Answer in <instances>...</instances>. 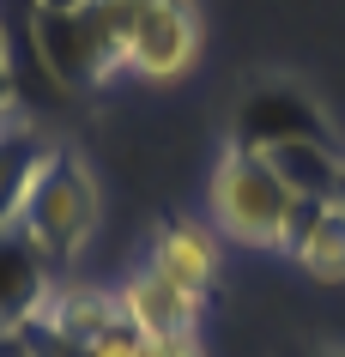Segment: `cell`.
I'll return each mask as SVG.
<instances>
[{
  "instance_id": "obj_2",
  "label": "cell",
  "mask_w": 345,
  "mask_h": 357,
  "mask_svg": "<svg viewBox=\"0 0 345 357\" xmlns=\"http://www.w3.org/2000/svg\"><path fill=\"white\" fill-rule=\"evenodd\" d=\"M97 225H103V188H97L91 164L73 146H49L37 176H31V194H24L13 230L49 261V273H67L91 248Z\"/></svg>"
},
{
  "instance_id": "obj_1",
  "label": "cell",
  "mask_w": 345,
  "mask_h": 357,
  "mask_svg": "<svg viewBox=\"0 0 345 357\" xmlns=\"http://www.w3.org/2000/svg\"><path fill=\"white\" fill-rule=\"evenodd\" d=\"M230 146L261 151L303 200H327L345 176V139L327 121V109L297 85V79H254L236 121H230Z\"/></svg>"
},
{
  "instance_id": "obj_9",
  "label": "cell",
  "mask_w": 345,
  "mask_h": 357,
  "mask_svg": "<svg viewBox=\"0 0 345 357\" xmlns=\"http://www.w3.org/2000/svg\"><path fill=\"white\" fill-rule=\"evenodd\" d=\"M285 261H297L315 284H345V206L327 200H303L297 225H291Z\"/></svg>"
},
{
  "instance_id": "obj_10",
  "label": "cell",
  "mask_w": 345,
  "mask_h": 357,
  "mask_svg": "<svg viewBox=\"0 0 345 357\" xmlns=\"http://www.w3.org/2000/svg\"><path fill=\"white\" fill-rule=\"evenodd\" d=\"M49 146H55V139H43L24 115L0 121V230L19 225V206H24V194H31V176H37V164H43Z\"/></svg>"
},
{
  "instance_id": "obj_12",
  "label": "cell",
  "mask_w": 345,
  "mask_h": 357,
  "mask_svg": "<svg viewBox=\"0 0 345 357\" xmlns=\"http://www.w3.org/2000/svg\"><path fill=\"white\" fill-rule=\"evenodd\" d=\"M146 357H206L200 333H176V339H146Z\"/></svg>"
},
{
  "instance_id": "obj_17",
  "label": "cell",
  "mask_w": 345,
  "mask_h": 357,
  "mask_svg": "<svg viewBox=\"0 0 345 357\" xmlns=\"http://www.w3.org/2000/svg\"><path fill=\"white\" fill-rule=\"evenodd\" d=\"M309 357H345V345H315Z\"/></svg>"
},
{
  "instance_id": "obj_18",
  "label": "cell",
  "mask_w": 345,
  "mask_h": 357,
  "mask_svg": "<svg viewBox=\"0 0 345 357\" xmlns=\"http://www.w3.org/2000/svg\"><path fill=\"white\" fill-rule=\"evenodd\" d=\"M333 200H339V206H345V176H339V188H333Z\"/></svg>"
},
{
  "instance_id": "obj_13",
  "label": "cell",
  "mask_w": 345,
  "mask_h": 357,
  "mask_svg": "<svg viewBox=\"0 0 345 357\" xmlns=\"http://www.w3.org/2000/svg\"><path fill=\"white\" fill-rule=\"evenodd\" d=\"M13 115H19V79L0 73V121H13Z\"/></svg>"
},
{
  "instance_id": "obj_4",
  "label": "cell",
  "mask_w": 345,
  "mask_h": 357,
  "mask_svg": "<svg viewBox=\"0 0 345 357\" xmlns=\"http://www.w3.org/2000/svg\"><path fill=\"white\" fill-rule=\"evenodd\" d=\"M200 13L194 0H146L134 19V37H128V73L152 79V85H170L200 61Z\"/></svg>"
},
{
  "instance_id": "obj_16",
  "label": "cell",
  "mask_w": 345,
  "mask_h": 357,
  "mask_svg": "<svg viewBox=\"0 0 345 357\" xmlns=\"http://www.w3.org/2000/svg\"><path fill=\"white\" fill-rule=\"evenodd\" d=\"M0 357H24V333H13V339H0Z\"/></svg>"
},
{
  "instance_id": "obj_8",
  "label": "cell",
  "mask_w": 345,
  "mask_h": 357,
  "mask_svg": "<svg viewBox=\"0 0 345 357\" xmlns=\"http://www.w3.org/2000/svg\"><path fill=\"white\" fill-rule=\"evenodd\" d=\"M55 284H61V273H49V261L24 243L19 230H0V339L24 333L43 315V303H49Z\"/></svg>"
},
{
  "instance_id": "obj_14",
  "label": "cell",
  "mask_w": 345,
  "mask_h": 357,
  "mask_svg": "<svg viewBox=\"0 0 345 357\" xmlns=\"http://www.w3.org/2000/svg\"><path fill=\"white\" fill-rule=\"evenodd\" d=\"M79 6H91V0H24V13H79Z\"/></svg>"
},
{
  "instance_id": "obj_3",
  "label": "cell",
  "mask_w": 345,
  "mask_h": 357,
  "mask_svg": "<svg viewBox=\"0 0 345 357\" xmlns=\"http://www.w3.org/2000/svg\"><path fill=\"white\" fill-rule=\"evenodd\" d=\"M206 212H212L218 236H230V243H243V248L285 255L291 225L303 212V194L291 188L261 151H243V146L224 139L218 164H212V182H206Z\"/></svg>"
},
{
  "instance_id": "obj_15",
  "label": "cell",
  "mask_w": 345,
  "mask_h": 357,
  "mask_svg": "<svg viewBox=\"0 0 345 357\" xmlns=\"http://www.w3.org/2000/svg\"><path fill=\"white\" fill-rule=\"evenodd\" d=\"M0 73H13V37H6V19H0Z\"/></svg>"
},
{
  "instance_id": "obj_5",
  "label": "cell",
  "mask_w": 345,
  "mask_h": 357,
  "mask_svg": "<svg viewBox=\"0 0 345 357\" xmlns=\"http://www.w3.org/2000/svg\"><path fill=\"white\" fill-rule=\"evenodd\" d=\"M218 230L194 225V218H164L152 230V243H146V266H152L158 279H170L176 291H188V297L206 303L218 291Z\"/></svg>"
},
{
  "instance_id": "obj_6",
  "label": "cell",
  "mask_w": 345,
  "mask_h": 357,
  "mask_svg": "<svg viewBox=\"0 0 345 357\" xmlns=\"http://www.w3.org/2000/svg\"><path fill=\"white\" fill-rule=\"evenodd\" d=\"M115 303H121V321L134 327L139 339H176V333H200V309L206 303L176 291L170 279H158L152 266L139 261L128 279L115 284Z\"/></svg>"
},
{
  "instance_id": "obj_7",
  "label": "cell",
  "mask_w": 345,
  "mask_h": 357,
  "mask_svg": "<svg viewBox=\"0 0 345 357\" xmlns=\"http://www.w3.org/2000/svg\"><path fill=\"white\" fill-rule=\"evenodd\" d=\"M115 327H121L115 291H103V284H67V279L49 291L43 315L31 321V333L55 339V345H67V351H85V345H97V339L115 333Z\"/></svg>"
},
{
  "instance_id": "obj_11",
  "label": "cell",
  "mask_w": 345,
  "mask_h": 357,
  "mask_svg": "<svg viewBox=\"0 0 345 357\" xmlns=\"http://www.w3.org/2000/svg\"><path fill=\"white\" fill-rule=\"evenodd\" d=\"M79 357H146V339H139L134 327L121 321L115 333H103V339H97V345H85V351H79Z\"/></svg>"
}]
</instances>
